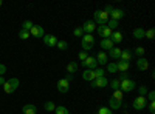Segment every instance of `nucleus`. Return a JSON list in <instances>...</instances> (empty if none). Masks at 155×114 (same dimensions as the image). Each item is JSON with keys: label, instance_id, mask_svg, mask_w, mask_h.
<instances>
[{"label": "nucleus", "instance_id": "nucleus-1", "mask_svg": "<svg viewBox=\"0 0 155 114\" xmlns=\"http://www.w3.org/2000/svg\"><path fill=\"white\" fill-rule=\"evenodd\" d=\"M93 22L98 23L99 26H101V25H106L109 22V14H107V12H104L102 9H96L93 12Z\"/></svg>", "mask_w": 155, "mask_h": 114}, {"label": "nucleus", "instance_id": "nucleus-2", "mask_svg": "<svg viewBox=\"0 0 155 114\" xmlns=\"http://www.w3.org/2000/svg\"><path fill=\"white\" fill-rule=\"evenodd\" d=\"M19 79L17 77H12V79H9V80H6L5 82V85H3V91L6 93V94H12L17 88H19Z\"/></svg>", "mask_w": 155, "mask_h": 114}, {"label": "nucleus", "instance_id": "nucleus-3", "mask_svg": "<svg viewBox=\"0 0 155 114\" xmlns=\"http://www.w3.org/2000/svg\"><path fill=\"white\" fill-rule=\"evenodd\" d=\"M135 80H132V79H126V80H123V82H120V90L123 91V93H130V91H134L135 90Z\"/></svg>", "mask_w": 155, "mask_h": 114}, {"label": "nucleus", "instance_id": "nucleus-4", "mask_svg": "<svg viewBox=\"0 0 155 114\" xmlns=\"http://www.w3.org/2000/svg\"><path fill=\"white\" fill-rule=\"evenodd\" d=\"M146 103H147L146 97L138 96L137 99H134V109H137V111H143V109H146Z\"/></svg>", "mask_w": 155, "mask_h": 114}, {"label": "nucleus", "instance_id": "nucleus-5", "mask_svg": "<svg viewBox=\"0 0 155 114\" xmlns=\"http://www.w3.org/2000/svg\"><path fill=\"white\" fill-rule=\"evenodd\" d=\"M81 65L85 68V69H96V65H98V62H96V59L95 57H92V56H88L84 62H81Z\"/></svg>", "mask_w": 155, "mask_h": 114}, {"label": "nucleus", "instance_id": "nucleus-6", "mask_svg": "<svg viewBox=\"0 0 155 114\" xmlns=\"http://www.w3.org/2000/svg\"><path fill=\"white\" fill-rule=\"evenodd\" d=\"M81 28H82L84 34H92L96 29V23L93 20H87V22H84V25H82Z\"/></svg>", "mask_w": 155, "mask_h": 114}, {"label": "nucleus", "instance_id": "nucleus-7", "mask_svg": "<svg viewBox=\"0 0 155 114\" xmlns=\"http://www.w3.org/2000/svg\"><path fill=\"white\" fill-rule=\"evenodd\" d=\"M68 90H70V83L65 79H59L58 80V91L61 94H65V93H68Z\"/></svg>", "mask_w": 155, "mask_h": 114}, {"label": "nucleus", "instance_id": "nucleus-8", "mask_svg": "<svg viewBox=\"0 0 155 114\" xmlns=\"http://www.w3.org/2000/svg\"><path fill=\"white\" fill-rule=\"evenodd\" d=\"M42 39H44V43H45L47 46H51V48L56 46V43H58V37L53 35V34H45Z\"/></svg>", "mask_w": 155, "mask_h": 114}, {"label": "nucleus", "instance_id": "nucleus-9", "mask_svg": "<svg viewBox=\"0 0 155 114\" xmlns=\"http://www.w3.org/2000/svg\"><path fill=\"white\" fill-rule=\"evenodd\" d=\"M107 85H109V80H107L106 75L104 77H98V79L92 80V88H104Z\"/></svg>", "mask_w": 155, "mask_h": 114}, {"label": "nucleus", "instance_id": "nucleus-10", "mask_svg": "<svg viewBox=\"0 0 155 114\" xmlns=\"http://www.w3.org/2000/svg\"><path fill=\"white\" fill-rule=\"evenodd\" d=\"M30 35H33V37H44L45 35V29L41 26V25H34V26L30 29Z\"/></svg>", "mask_w": 155, "mask_h": 114}, {"label": "nucleus", "instance_id": "nucleus-11", "mask_svg": "<svg viewBox=\"0 0 155 114\" xmlns=\"http://www.w3.org/2000/svg\"><path fill=\"white\" fill-rule=\"evenodd\" d=\"M112 29H109L106 25H101V26H98V34L102 37V39H110V35H112Z\"/></svg>", "mask_w": 155, "mask_h": 114}, {"label": "nucleus", "instance_id": "nucleus-12", "mask_svg": "<svg viewBox=\"0 0 155 114\" xmlns=\"http://www.w3.org/2000/svg\"><path fill=\"white\" fill-rule=\"evenodd\" d=\"M95 59L98 62V65H107V63H109V57H107V53L106 51H99Z\"/></svg>", "mask_w": 155, "mask_h": 114}, {"label": "nucleus", "instance_id": "nucleus-13", "mask_svg": "<svg viewBox=\"0 0 155 114\" xmlns=\"http://www.w3.org/2000/svg\"><path fill=\"white\" fill-rule=\"evenodd\" d=\"M137 68H138L140 71H146V69L149 68L147 59H146V57H138V60H137Z\"/></svg>", "mask_w": 155, "mask_h": 114}, {"label": "nucleus", "instance_id": "nucleus-14", "mask_svg": "<svg viewBox=\"0 0 155 114\" xmlns=\"http://www.w3.org/2000/svg\"><path fill=\"white\" fill-rule=\"evenodd\" d=\"M116 68H118V72H127V69L130 68V62L120 60V62H116Z\"/></svg>", "mask_w": 155, "mask_h": 114}, {"label": "nucleus", "instance_id": "nucleus-15", "mask_svg": "<svg viewBox=\"0 0 155 114\" xmlns=\"http://www.w3.org/2000/svg\"><path fill=\"white\" fill-rule=\"evenodd\" d=\"M107 57H110V59H113V60H120V57H121V49L116 48V46H113L112 49H109Z\"/></svg>", "mask_w": 155, "mask_h": 114}, {"label": "nucleus", "instance_id": "nucleus-16", "mask_svg": "<svg viewBox=\"0 0 155 114\" xmlns=\"http://www.w3.org/2000/svg\"><path fill=\"white\" fill-rule=\"evenodd\" d=\"M123 105V102H120V100H116L113 97H109V109L115 111V109H120Z\"/></svg>", "mask_w": 155, "mask_h": 114}, {"label": "nucleus", "instance_id": "nucleus-17", "mask_svg": "<svg viewBox=\"0 0 155 114\" xmlns=\"http://www.w3.org/2000/svg\"><path fill=\"white\" fill-rule=\"evenodd\" d=\"M82 79H84V80H88V82L95 80V79H96L95 69H84V72H82Z\"/></svg>", "mask_w": 155, "mask_h": 114}, {"label": "nucleus", "instance_id": "nucleus-18", "mask_svg": "<svg viewBox=\"0 0 155 114\" xmlns=\"http://www.w3.org/2000/svg\"><path fill=\"white\" fill-rule=\"evenodd\" d=\"M134 59V53L130 49H121V57L120 60H126V62H130Z\"/></svg>", "mask_w": 155, "mask_h": 114}, {"label": "nucleus", "instance_id": "nucleus-19", "mask_svg": "<svg viewBox=\"0 0 155 114\" xmlns=\"http://www.w3.org/2000/svg\"><path fill=\"white\" fill-rule=\"evenodd\" d=\"M124 16H126V12H124L123 9H113V11H112V14H110V19L120 22V19H123Z\"/></svg>", "mask_w": 155, "mask_h": 114}, {"label": "nucleus", "instance_id": "nucleus-20", "mask_svg": "<svg viewBox=\"0 0 155 114\" xmlns=\"http://www.w3.org/2000/svg\"><path fill=\"white\" fill-rule=\"evenodd\" d=\"M22 112H23V114H36V112H37V108H36V105H33V103H27V105H23Z\"/></svg>", "mask_w": 155, "mask_h": 114}, {"label": "nucleus", "instance_id": "nucleus-21", "mask_svg": "<svg viewBox=\"0 0 155 114\" xmlns=\"http://www.w3.org/2000/svg\"><path fill=\"white\" fill-rule=\"evenodd\" d=\"M110 40L113 42V45H115V43H121V42H123V34H121L120 31H115V32H112V35H110Z\"/></svg>", "mask_w": 155, "mask_h": 114}, {"label": "nucleus", "instance_id": "nucleus-22", "mask_svg": "<svg viewBox=\"0 0 155 114\" xmlns=\"http://www.w3.org/2000/svg\"><path fill=\"white\" fill-rule=\"evenodd\" d=\"M99 45H101V48H102V49H112V48L115 46V45H113V42H112L110 39H101Z\"/></svg>", "mask_w": 155, "mask_h": 114}, {"label": "nucleus", "instance_id": "nucleus-23", "mask_svg": "<svg viewBox=\"0 0 155 114\" xmlns=\"http://www.w3.org/2000/svg\"><path fill=\"white\" fill-rule=\"evenodd\" d=\"M144 32H146V29H143V28H135L134 29V37L138 39V40H141V39H144Z\"/></svg>", "mask_w": 155, "mask_h": 114}, {"label": "nucleus", "instance_id": "nucleus-24", "mask_svg": "<svg viewBox=\"0 0 155 114\" xmlns=\"http://www.w3.org/2000/svg\"><path fill=\"white\" fill-rule=\"evenodd\" d=\"M81 42H84V43H88V45H93L95 43V37L92 35V34H84L82 37H81Z\"/></svg>", "mask_w": 155, "mask_h": 114}, {"label": "nucleus", "instance_id": "nucleus-25", "mask_svg": "<svg viewBox=\"0 0 155 114\" xmlns=\"http://www.w3.org/2000/svg\"><path fill=\"white\" fill-rule=\"evenodd\" d=\"M106 26H107L109 29L113 31V29H116V28L120 26V22H118V20H112V19H109V22L106 23Z\"/></svg>", "mask_w": 155, "mask_h": 114}, {"label": "nucleus", "instance_id": "nucleus-26", "mask_svg": "<svg viewBox=\"0 0 155 114\" xmlns=\"http://www.w3.org/2000/svg\"><path fill=\"white\" fill-rule=\"evenodd\" d=\"M107 71H109V74H116V72H118L116 62H109V63H107Z\"/></svg>", "mask_w": 155, "mask_h": 114}, {"label": "nucleus", "instance_id": "nucleus-27", "mask_svg": "<svg viewBox=\"0 0 155 114\" xmlns=\"http://www.w3.org/2000/svg\"><path fill=\"white\" fill-rule=\"evenodd\" d=\"M67 71H68V74H74L78 71V63L76 62H70L67 65Z\"/></svg>", "mask_w": 155, "mask_h": 114}, {"label": "nucleus", "instance_id": "nucleus-28", "mask_svg": "<svg viewBox=\"0 0 155 114\" xmlns=\"http://www.w3.org/2000/svg\"><path fill=\"white\" fill-rule=\"evenodd\" d=\"M54 114H70V111H68V108H67V106L59 105V106H56V108H54Z\"/></svg>", "mask_w": 155, "mask_h": 114}, {"label": "nucleus", "instance_id": "nucleus-29", "mask_svg": "<svg viewBox=\"0 0 155 114\" xmlns=\"http://www.w3.org/2000/svg\"><path fill=\"white\" fill-rule=\"evenodd\" d=\"M113 99H116V100H120V102H123V99H124V93L121 91V90H116V91H113V96H112Z\"/></svg>", "mask_w": 155, "mask_h": 114}, {"label": "nucleus", "instance_id": "nucleus-30", "mask_svg": "<svg viewBox=\"0 0 155 114\" xmlns=\"http://www.w3.org/2000/svg\"><path fill=\"white\" fill-rule=\"evenodd\" d=\"M33 26H34V23H33L31 20H25V22L22 23V29H25V31H30Z\"/></svg>", "mask_w": 155, "mask_h": 114}, {"label": "nucleus", "instance_id": "nucleus-31", "mask_svg": "<svg viewBox=\"0 0 155 114\" xmlns=\"http://www.w3.org/2000/svg\"><path fill=\"white\" fill-rule=\"evenodd\" d=\"M134 54H135V56H138V57H143V56L146 54V48H143V46H138V48H135Z\"/></svg>", "mask_w": 155, "mask_h": 114}, {"label": "nucleus", "instance_id": "nucleus-32", "mask_svg": "<svg viewBox=\"0 0 155 114\" xmlns=\"http://www.w3.org/2000/svg\"><path fill=\"white\" fill-rule=\"evenodd\" d=\"M109 86L112 88V91H116V90H120V80H116V79H113L110 83H109Z\"/></svg>", "mask_w": 155, "mask_h": 114}, {"label": "nucleus", "instance_id": "nucleus-33", "mask_svg": "<svg viewBox=\"0 0 155 114\" xmlns=\"http://www.w3.org/2000/svg\"><path fill=\"white\" fill-rule=\"evenodd\" d=\"M153 35H155V29H153V28H150V29H147V31L144 32V39L152 40V39H153Z\"/></svg>", "mask_w": 155, "mask_h": 114}, {"label": "nucleus", "instance_id": "nucleus-34", "mask_svg": "<svg viewBox=\"0 0 155 114\" xmlns=\"http://www.w3.org/2000/svg\"><path fill=\"white\" fill-rule=\"evenodd\" d=\"M19 37H20L22 40H27V39H30V31L20 29V31H19Z\"/></svg>", "mask_w": 155, "mask_h": 114}, {"label": "nucleus", "instance_id": "nucleus-35", "mask_svg": "<svg viewBox=\"0 0 155 114\" xmlns=\"http://www.w3.org/2000/svg\"><path fill=\"white\" fill-rule=\"evenodd\" d=\"M56 46H58L59 49H62V51H64V49H68V43H67L65 40H58Z\"/></svg>", "mask_w": 155, "mask_h": 114}, {"label": "nucleus", "instance_id": "nucleus-36", "mask_svg": "<svg viewBox=\"0 0 155 114\" xmlns=\"http://www.w3.org/2000/svg\"><path fill=\"white\" fill-rule=\"evenodd\" d=\"M44 108H45V111H47V112H50V111H54V108H56V105H54L53 102H45V105H44Z\"/></svg>", "mask_w": 155, "mask_h": 114}, {"label": "nucleus", "instance_id": "nucleus-37", "mask_svg": "<svg viewBox=\"0 0 155 114\" xmlns=\"http://www.w3.org/2000/svg\"><path fill=\"white\" fill-rule=\"evenodd\" d=\"M96 114H113V112H112V109H109V106H101Z\"/></svg>", "mask_w": 155, "mask_h": 114}, {"label": "nucleus", "instance_id": "nucleus-38", "mask_svg": "<svg viewBox=\"0 0 155 114\" xmlns=\"http://www.w3.org/2000/svg\"><path fill=\"white\" fill-rule=\"evenodd\" d=\"M73 35H74V37H82V35H84V31H82V28H81V26L74 28V29H73Z\"/></svg>", "mask_w": 155, "mask_h": 114}, {"label": "nucleus", "instance_id": "nucleus-39", "mask_svg": "<svg viewBox=\"0 0 155 114\" xmlns=\"http://www.w3.org/2000/svg\"><path fill=\"white\" fill-rule=\"evenodd\" d=\"M104 74H106V71L102 69V68H96V69H95V75H96V79H98V77H104Z\"/></svg>", "mask_w": 155, "mask_h": 114}, {"label": "nucleus", "instance_id": "nucleus-40", "mask_svg": "<svg viewBox=\"0 0 155 114\" xmlns=\"http://www.w3.org/2000/svg\"><path fill=\"white\" fill-rule=\"evenodd\" d=\"M138 94H140V96H143V97H146V94H147V88H146V86H140V88H138Z\"/></svg>", "mask_w": 155, "mask_h": 114}, {"label": "nucleus", "instance_id": "nucleus-41", "mask_svg": "<svg viewBox=\"0 0 155 114\" xmlns=\"http://www.w3.org/2000/svg\"><path fill=\"white\" fill-rule=\"evenodd\" d=\"M87 57H88V54H87L85 51H79V54H78V59H79L81 62H84Z\"/></svg>", "mask_w": 155, "mask_h": 114}, {"label": "nucleus", "instance_id": "nucleus-42", "mask_svg": "<svg viewBox=\"0 0 155 114\" xmlns=\"http://www.w3.org/2000/svg\"><path fill=\"white\" fill-rule=\"evenodd\" d=\"M146 100H149V102H155V93L153 91H147V99Z\"/></svg>", "mask_w": 155, "mask_h": 114}, {"label": "nucleus", "instance_id": "nucleus-43", "mask_svg": "<svg viewBox=\"0 0 155 114\" xmlns=\"http://www.w3.org/2000/svg\"><path fill=\"white\" fill-rule=\"evenodd\" d=\"M126 79H129V74H127V72H123V74H120L118 77H116V80H120V82H123V80H126Z\"/></svg>", "mask_w": 155, "mask_h": 114}, {"label": "nucleus", "instance_id": "nucleus-44", "mask_svg": "<svg viewBox=\"0 0 155 114\" xmlns=\"http://www.w3.org/2000/svg\"><path fill=\"white\" fill-rule=\"evenodd\" d=\"M113 9H115V8H113L112 5H106V8H104V9H102V11H104V12H107V14L110 16V14H112V11H113Z\"/></svg>", "mask_w": 155, "mask_h": 114}, {"label": "nucleus", "instance_id": "nucleus-45", "mask_svg": "<svg viewBox=\"0 0 155 114\" xmlns=\"http://www.w3.org/2000/svg\"><path fill=\"white\" fill-rule=\"evenodd\" d=\"M149 112H150V114L155 112V102H150V103H149Z\"/></svg>", "mask_w": 155, "mask_h": 114}, {"label": "nucleus", "instance_id": "nucleus-46", "mask_svg": "<svg viewBox=\"0 0 155 114\" xmlns=\"http://www.w3.org/2000/svg\"><path fill=\"white\" fill-rule=\"evenodd\" d=\"M6 72V66L3 65V63H0V75H3Z\"/></svg>", "mask_w": 155, "mask_h": 114}, {"label": "nucleus", "instance_id": "nucleus-47", "mask_svg": "<svg viewBox=\"0 0 155 114\" xmlns=\"http://www.w3.org/2000/svg\"><path fill=\"white\" fill-rule=\"evenodd\" d=\"M65 80H67L68 83H71V82H73V74H67V77H65Z\"/></svg>", "mask_w": 155, "mask_h": 114}, {"label": "nucleus", "instance_id": "nucleus-48", "mask_svg": "<svg viewBox=\"0 0 155 114\" xmlns=\"http://www.w3.org/2000/svg\"><path fill=\"white\" fill-rule=\"evenodd\" d=\"M5 82H6V80H5V77H3V75H0V86H3V85H5Z\"/></svg>", "mask_w": 155, "mask_h": 114}, {"label": "nucleus", "instance_id": "nucleus-49", "mask_svg": "<svg viewBox=\"0 0 155 114\" xmlns=\"http://www.w3.org/2000/svg\"><path fill=\"white\" fill-rule=\"evenodd\" d=\"M2 5H3V2H2V0H0V6H2Z\"/></svg>", "mask_w": 155, "mask_h": 114}, {"label": "nucleus", "instance_id": "nucleus-50", "mask_svg": "<svg viewBox=\"0 0 155 114\" xmlns=\"http://www.w3.org/2000/svg\"><path fill=\"white\" fill-rule=\"evenodd\" d=\"M95 114H96V112H95Z\"/></svg>", "mask_w": 155, "mask_h": 114}]
</instances>
